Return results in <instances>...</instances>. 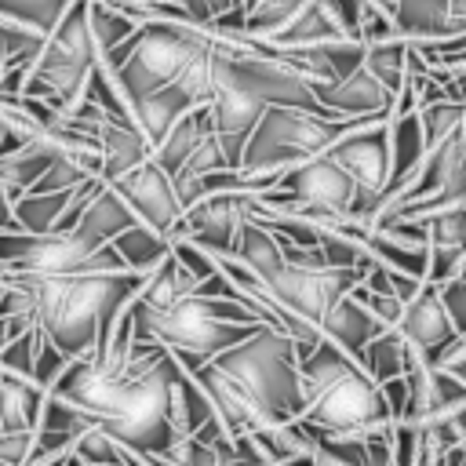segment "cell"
Returning <instances> with one entry per match:
<instances>
[{"mask_svg":"<svg viewBox=\"0 0 466 466\" xmlns=\"http://www.w3.org/2000/svg\"><path fill=\"white\" fill-rule=\"evenodd\" d=\"M167 371L171 353L157 342L131 339L124 309L106 350L69 360L47 386V397L69 404L87 426L102 430L116 444L160 459L178 441L167 422Z\"/></svg>","mask_w":466,"mask_h":466,"instance_id":"1","label":"cell"},{"mask_svg":"<svg viewBox=\"0 0 466 466\" xmlns=\"http://www.w3.org/2000/svg\"><path fill=\"white\" fill-rule=\"evenodd\" d=\"M204 390L215 422L229 441H248L258 430L288 426L302 419V382L295 339L258 328L215 360L189 371Z\"/></svg>","mask_w":466,"mask_h":466,"instance_id":"2","label":"cell"},{"mask_svg":"<svg viewBox=\"0 0 466 466\" xmlns=\"http://www.w3.org/2000/svg\"><path fill=\"white\" fill-rule=\"evenodd\" d=\"M0 317L36 328L66 360L106 350L116 317L142 291L138 273H76V277H25L0 269Z\"/></svg>","mask_w":466,"mask_h":466,"instance_id":"3","label":"cell"},{"mask_svg":"<svg viewBox=\"0 0 466 466\" xmlns=\"http://www.w3.org/2000/svg\"><path fill=\"white\" fill-rule=\"evenodd\" d=\"M299 357V382H302V426L331 437H360L393 426V411L382 397V386L360 368L331 339H317Z\"/></svg>","mask_w":466,"mask_h":466,"instance_id":"4","label":"cell"},{"mask_svg":"<svg viewBox=\"0 0 466 466\" xmlns=\"http://www.w3.org/2000/svg\"><path fill=\"white\" fill-rule=\"evenodd\" d=\"M127 320H131V339L164 346L186 371L215 360L222 350L266 328L244 302L200 295L197 288L171 302H157V306L135 295L127 302Z\"/></svg>","mask_w":466,"mask_h":466,"instance_id":"5","label":"cell"},{"mask_svg":"<svg viewBox=\"0 0 466 466\" xmlns=\"http://www.w3.org/2000/svg\"><path fill=\"white\" fill-rule=\"evenodd\" d=\"M233 258L266 284V291L277 299V306L284 313H291L295 320H302L309 328H320L328 309L339 299H346L353 291V284H360L368 273V269L328 266V262H320L317 251L284 244L269 226H262L255 218H248Z\"/></svg>","mask_w":466,"mask_h":466,"instance_id":"6","label":"cell"},{"mask_svg":"<svg viewBox=\"0 0 466 466\" xmlns=\"http://www.w3.org/2000/svg\"><path fill=\"white\" fill-rule=\"evenodd\" d=\"M211 47V33L204 25L182 18H153L138 22L135 36H127L113 55H106V69L116 80L127 106L167 87L182 76L189 62H197Z\"/></svg>","mask_w":466,"mask_h":466,"instance_id":"7","label":"cell"},{"mask_svg":"<svg viewBox=\"0 0 466 466\" xmlns=\"http://www.w3.org/2000/svg\"><path fill=\"white\" fill-rule=\"evenodd\" d=\"M379 120H386V116H379ZM357 124L360 120H335V116L313 113V109H299V106H266L244 142L237 167L248 175L288 171L302 160L328 153Z\"/></svg>","mask_w":466,"mask_h":466,"instance_id":"8","label":"cell"},{"mask_svg":"<svg viewBox=\"0 0 466 466\" xmlns=\"http://www.w3.org/2000/svg\"><path fill=\"white\" fill-rule=\"evenodd\" d=\"M98 62H102V55L87 29V0H73L66 7V15L58 18V25L44 36L22 95L40 98L51 109L66 113L80 98V91Z\"/></svg>","mask_w":466,"mask_h":466,"instance_id":"9","label":"cell"},{"mask_svg":"<svg viewBox=\"0 0 466 466\" xmlns=\"http://www.w3.org/2000/svg\"><path fill=\"white\" fill-rule=\"evenodd\" d=\"M0 269L25 277H76V273H120L127 266L109 244L73 226L51 233L0 229Z\"/></svg>","mask_w":466,"mask_h":466,"instance_id":"10","label":"cell"},{"mask_svg":"<svg viewBox=\"0 0 466 466\" xmlns=\"http://www.w3.org/2000/svg\"><path fill=\"white\" fill-rule=\"evenodd\" d=\"M328 157L353 178V186H357L353 218L364 222L390 189V116L360 120L328 149Z\"/></svg>","mask_w":466,"mask_h":466,"instance_id":"11","label":"cell"},{"mask_svg":"<svg viewBox=\"0 0 466 466\" xmlns=\"http://www.w3.org/2000/svg\"><path fill=\"white\" fill-rule=\"evenodd\" d=\"M106 186H113V193L127 204V211L135 215V222H142L146 229H153V233H160L167 240H175L186 208H182V200H178L167 171L153 157H146L142 164H135L131 171L116 175Z\"/></svg>","mask_w":466,"mask_h":466,"instance_id":"12","label":"cell"},{"mask_svg":"<svg viewBox=\"0 0 466 466\" xmlns=\"http://www.w3.org/2000/svg\"><path fill=\"white\" fill-rule=\"evenodd\" d=\"M251 218V193H208L186 208L175 240H189L208 255H237L240 233Z\"/></svg>","mask_w":466,"mask_h":466,"instance_id":"13","label":"cell"},{"mask_svg":"<svg viewBox=\"0 0 466 466\" xmlns=\"http://www.w3.org/2000/svg\"><path fill=\"white\" fill-rule=\"evenodd\" d=\"M404 342H408V350L415 353V357H422L430 368L441 360V353L455 342V324H451V317H448V309H444V302H441V291H437V284H426L422 280V288L404 302V309H400V320H397V328H393Z\"/></svg>","mask_w":466,"mask_h":466,"instance_id":"14","label":"cell"},{"mask_svg":"<svg viewBox=\"0 0 466 466\" xmlns=\"http://www.w3.org/2000/svg\"><path fill=\"white\" fill-rule=\"evenodd\" d=\"M313 98L328 116L339 120H379L393 109V95L364 69V62L335 84H313Z\"/></svg>","mask_w":466,"mask_h":466,"instance_id":"15","label":"cell"},{"mask_svg":"<svg viewBox=\"0 0 466 466\" xmlns=\"http://www.w3.org/2000/svg\"><path fill=\"white\" fill-rule=\"evenodd\" d=\"M262 102L244 95L240 87H229V84H215V95L208 102V113H211V131L229 160V167L240 164V153H244V142L251 135V127L258 124L262 116Z\"/></svg>","mask_w":466,"mask_h":466,"instance_id":"16","label":"cell"},{"mask_svg":"<svg viewBox=\"0 0 466 466\" xmlns=\"http://www.w3.org/2000/svg\"><path fill=\"white\" fill-rule=\"evenodd\" d=\"M328 40H350L342 22H339L335 4L331 0H306L295 11V18L262 44L273 51H288V47H309V44H328Z\"/></svg>","mask_w":466,"mask_h":466,"instance_id":"17","label":"cell"},{"mask_svg":"<svg viewBox=\"0 0 466 466\" xmlns=\"http://www.w3.org/2000/svg\"><path fill=\"white\" fill-rule=\"evenodd\" d=\"M215 419L204 390L193 382V375L171 357V371H167V422L178 437H189L197 430H204Z\"/></svg>","mask_w":466,"mask_h":466,"instance_id":"18","label":"cell"},{"mask_svg":"<svg viewBox=\"0 0 466 466\" xmlns=\"http://www.w3.org/2000/svg\"><path fill=\"white\" fill-rule=\"evenodd\" d=\"M189 109H197L193 95H189L178 80H171L167 87H160V91L138 98V102L131 106V116H135V127L146 135V142H149V149H153V146L167 135V127H171L178 116H186Z\"/></svg>","mask_w":466,"mask_h":466,"instance_id":"19","label":"cell"},{"mask_svg":"<svg viewBox=\"0 0 466 466\" xmlns=\"http://www.w3.org/2000/svg\"><path fill=\"white\" fill-rule=\"evenodd\" d=\"M44 400H47V390L44 386H36L25 375H15V371L0 368V426L4 430L36 433Z\"/></svg>","mask_w":466,"mask_h":466,"instance_id":"20","label":"cell"},{"mask_svg":"<svg viewBox=\"0 0 466 466\" xmlns=\"http://www.w3.org/2000/svg\"><path fill=\"white\" fill-rule=\"evenodd\" d=\"M211 135V113H208V106H197V109H189L186 116H178L171 127H167V135L149 149V157L167 171V178L171 175H178V167L193 157V149L204 142Z\"/></svg>","mask_w":466,"mask_h":466,"instance_id":"21","label":"cell"},{"mask_svg":"<svg viewBox=\"0 0 466 466\" xmlns=\"http://www.w3.org/2000/svg\"><path fill=\"white\" fill-rule=\"evenodd\" d=\"M426 138H422V124H419V109L415 113H397L390 116V189L404 186L426 160Z\"/></svg>","mask_w":466,"mask_h":466,"instance_id":"22","label":"cell"},{"mask_svg":"<svg viewBox=\"0 0 466 466\" xmlns=\"http://www.w3.org/2000/svg\"><path fill=\"white\" fill-rule=\"evenodd\" d=\"M379 331H386L379 320H371L350 295L346 299H339L331 309H328V317L320 320V335L324 339H331L335 346H342L350 357H357Z\"/></svg>","mask_w":466,"mask_h":466,"instance_id":"23","label":"cell"},{"mask_svg":"<svg viewBox=\"0 0 466 466\" xmlns=\"http://www.w3.org/2000/svg\"><path fill=\"white\" fill-rule=\"evenodd\" d=\"M127 226H135V215L127 211V204L113 193V186L98 182V189L91 193V200L84 204L80 218H76V229H84L87 237L109 244L116 233H124Z\"/></svg>","mask_w":466,"mask_h":466,"instance_id":"24","label":"cell"},{"mask_svg":"<svg viewBox=\"0 0 466 466\" xmlns=\"http://www.w3.org/2000/svg\"><path fill=\"white\" fill-rule=\"evenodd\" d=\"M109 248L120 255V262H124L131 273L149 277V273L167 258L171 240L160 237V233H153V229H146L142 222H135V226H127L124 233H116V237L109 240Z\"/></svg>","mask_w":466,"mask_h":466,"instance_id":"25","label":"cell"},{"mask_svg":"<svg viewBox=\"0 0 466 466\" xmlns=\"http://www.w3.org/2000/svg\"><path fill=\"white\" fill-rule=\"evenodd\" d=\"M408 342L393 331V328H386V331H379L360 353H357V360H360V368L382 386V382H390V379H400L404 375V364H408Z\"/></svg>","mask_w":466,"mask_h":466,"instance_id":"26","label":"cell"},{"mask_svg":"<svg viewBox=\"0 0 466 466\" xmlns=\"http://www.w3.org/2000/svg\"><path fill=\"white\" fill-rule=\"evenodd\" d=\"M87 29H91V40L98 47V55H113L127 36H135L138 22L127 18L113 0H87Z\"/></svg>","mask_w":466,"mask_h":466,"instance_id":"27","label":"cell"},{"mask_svg":"<svg viewBox=\"0 0 466 466\" xmlns=\"http://www.w3.org/2000/svg\"><path fill=\"white\" fill-rule=\"evenodd\" d=\"M69 197H73V189L69 193H22L11 204L18 229L22 233H51V229H58V218L66 215Z\"/></svg>","mask_w":466,"mask_h":466,"instance_id":"28","label":"cell"},{"mask_svg":"<svg viewBox=\"0 0 466 466\" xmlns=\"http://www.w3.org/2000/svg\"><path fill=\"white\" fill-rule=\"evenodd\" d=\"M364 69L397 98L408 76V40H382L364 47Z\"/></svg>","mask_w":466,"mask_h":466,"instance_id":"29","label":"cell"},{"mask_svg":"<svg viewBox=\"0 0 466 466\" xmlns=\"http://www.w3.org/2000/svg\"><path fill=\"white\" fill-rule=\"evenodd\" d=\"M306 0H251L244 7V22H240V33L237 36H248V40H269L277 29H284L295 11L302 7ZM233 36V33H229Z\"/></svg>","mask_w":466,"mask_h":466,"instance_id":"30","label":"cell"},{"mask_svg":"<svg viewBox=\"0 0 466 466\" xmlns=\"http://www.w3.org/2000/svg\"><path fill=\"white\" fill-rule=\"evenodd\" d=\"M73 0H0V18L47 36Z\"/></svg>","mask_w":466,"mask_h":466,"instance_id":"31","label":"cell"},{"mask_svg":"<svg viewBox=\"0 0 466 466\" xmlns=\"http://www.w3.org/2000/svg\"><path fill=\"white\" fill-rule=\"evenodd\" d=\"M426 229V248H455L466 251V204L437 208L430 215H419Z\"/></svg>","mask_w":466,"mask_h":466,"instance_id":"32","label":"cell"},{"mask_svg":"<svg viewBox=\"0 0 466 466\" xmlns=\"http://www.w3.org/2000/svg\"><path fill=\"white\" fill-rule=\"evenodd\" d=\"M466 400V382H459L455 375L441 371V368H426V386H422V419L451 411ZM419 419V422H422Z\"/></svg>","mask_w":466,"mask_h":466,"instance_id":"33","label":"cell"},{"mask_svg":"<svg viewBox=\"0 0 466 466\" xmlns=\"http://www.w3.org/2000/svg\"><path fill=\"white\" fill-rule=\"evenodd\" d=\"M462 116H466V106L462 102H430V106H419V124H422V138H426V149L441 146L448 135H455L462 127Z\"/></svg>","mask_w":466,"mask_h":466,"instance_id":"34","label":"cell"},{"mask_svg":"<svg viewBox=\"0 0 466 466\" xmlns=\"http://www.w3.org/2000/svg\"><path fill=\"white\" fill-rule=\"evenodd\" d=\"M36 339H40V331H36V328H22L15 339H7V342L0 346V368H7V371H15V375L33 379Z\"/></svg>","mask_w":466,"mask_h":466,"instance_id":"35","label":"cell"},{"mask_svg":"<svg viewBox=\"0 0 466 466\" xmlns=\"http://www.w3.org/2000/svg\"><path fill=\"white\" fill-rule=\"evenodd\" d=\"M350 299L371 317V320H379L382 328H397V320H400V309H404V302H397L393 295H382V291H371L364 280L360 284H353V291H350Z\"/></svg>","mask_w":466,"mask_h":466,"instance_id":"36","label":"cell"},{"mask_svg":"<svg viewBox=\"0 0 466 466\" xmlns=\"http://www.w3.org/2000/svg\"><path fill=\"white\" fill-rule=\"evenodd\" d=\"M364 284H368L371 291L393 295L397 302H408V299L422 288L419 277H408V273H397V269H386V266H375V262H371V269L364 273Z\"/></svg>","mask_w":466,"mask_h":466,"instance_id":"37","label":"cell"},{"mask_svg":"<svg viewBox=\"0 0 466 466\" xmlns=\"http://www.w3.org/2000/svg\"><path fill=\"white\" fill-rule=\"evenodd\" d=\"M66 364H69V360H66V357L40 335V339H36V357H33V382L47 390V386L66 371Z\"/></svg>","mask_w":466,"mask_h":466,"instance_id":"38","label":"cell"},{"mask_svg":"<svg viewBox=\"0 0 466 466\" xmlns=\"http://www.w3.org/2000/svg\"><path fill=\"white\" fill-rule=\"evenodd\" d=\"M437 291H441V302H444V309H448L455 331H466V266H462L451 280H444Z\"/></svg>","mask_w":466,"mask_h":466,"instance_id":"39","label":"cell"},{"mask_svg":"<svg viewBox=\"0 0 466 466\" xmlns=\"http://www.w3.org/2000/svg\"><path fill=\"white\" fill-rule=\"evenodd\" d=\"M178 7L186 11V18L193 25H208L218 15H226L229 7H237V0H178Z\"/></svg>","mask_w":466,"mask_h":466,"instance_id":"40","label":"cell"},{"mask_svg":"<svg viewBox=\"0 0 466 466\" xmlns=\"http://www.w3.org/2000/svg\"><path fill=\"white\" fill-rule=\"evenodd\" d=\"M0 229H18L15 211H11V197H7V189H4V182H0Z\"/></svg>","mask_w":466,"mask_h":466,"instance_id":"41","label":"cell"},{"mask_svg":"<svg viewBox=\"0 0 466 466\" xmlns=\"http://www.w3.org/2000/svg\"><path fill=\"white\" fill-rule=\"evenodd\" d=\"M284 466H313V462H309V455H306V459H295V462H284Z\"/></svg>","mask_w":466,"mask_h":466,"instance_id":"42","label":"cell"}]
</instances>
